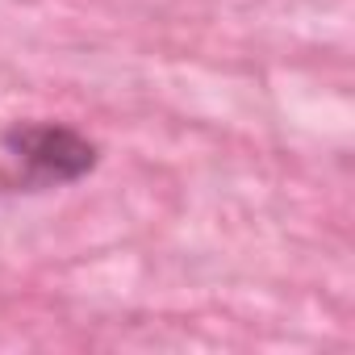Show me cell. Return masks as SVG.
Instances as JSON below:
<instances>
[{"instance_id":"6da1fadb","label":"cell","mask_w":355,"mask_h":355,"mask_svg":"<svg viewBox=\"0 0 355 355\" xmlns=\"http://www.w3.org/2000/svg\"><path fill=\"white\" fill-rule=\"evenodd\" d=\"M5 150L26 171V180L38 184V189L71 184V180H80V175H88L96 167V146L80 130L51 125V121L13 125L5 134Z\"/></svg>"}]
</instances>
